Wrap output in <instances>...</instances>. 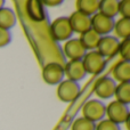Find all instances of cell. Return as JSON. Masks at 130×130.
I'll return each mask as SVG.
<instances>
[{
  "mask_svg": "<svg viewBox=\"0 0 130 130\" xmlns=\"http://www.w3.org/2000/svg\"><path fill=\"white\" fill-rule=\"evenodd\" d=\"M64 55L70 61H81L87 50L83 48L79 39H70L64 43Z\"/></svg>",
  "mask_w": 130,
  "mask_h": 130,
  "instance_id": "obj_10",
  "label": "cell"
},
{
  "mask_svg": "<svg viewBox=\"0 0 130 130\" xmlns=\"http://www.w3.org/2000/svg\"><path fill=\"white\" fill-rule=\"evenodd\" d=\"M16 24V15L10 8L2 7L0 9V27L9 30Z\"/></svg>",
  "mask_w": 130,
  "mask_h": 130,
  "instance_id": "obj_17",
  "label": "cell"
},
{
  "mask_svg": "<svg viewBox=\"0 0 130 130\" xmlns=\"http://www.w3.org/2000/svg\"><path fill=\"white\" fill-rule=\"evenodd\" d=\"M95 127H96V123L89 121L83 117H80L73 121L71 130H95Z\"/></svg>",
  "mask_w": 130,
  "mask_h": 130,
  "instance_id": "obj_21",
  "label": "cell"
},
{
  "mask_svg": "<svg viewBox=\"0 0 130 130\" xmlns=\"http://www.w3.org/2000/svg\"><path fill=\"white\" fill-rule=\"evenodd\" d=\"M49 32L52 38L57 42L70 40L73 34V31L70 25L69 17L61 16V17H57L56 20H54L50 24Z\"/></svg>",
  "mask_w": 130,
  "mask_h": 130,
  "instance_id": "obj_1",
  "label": "cell"
},
{
  "mask_svg": "<svg viewBox=\"0 0 130 130\" xmlns=\"http://www.w3.org/2000/svg\"><path fill=\"white\" fill-rule=\"evenodd\" d=\"M113 31L115 32L118 38L129 39L130 38V18L128 17H121L114 23V29ZM115 37V38H117Z\"/></svg>",
  "mask_w": 130,
  "mask_h": 130,
  "instance_id": "obj_18",
  "label": "cell"
},
{
  "mask_svg": "<svg viewBox=\"0 0 130 130\" xmlns=\"http://www.w3.org/2000/svg\"><path fill=\"white\" fill-rule=\"evenodd\" d=\"M119 39L115 38L113 36H104L101 37L97 45V52L104 57H113L118 54V49H119Z\"/></svg>",
  "mask_w": 130,
  "mask_h": 130,
  "instance_id": "obj_9",
  "label": "cell"
},
{
  "mask_svg": "<svg viewBox=\"0 0 130 130\" xmlns=\"http://www.w3.org/2000/svg\"><path fill=\"white\" fill-rule=\"evenodd\" d=\"M117 83L110 76H103L96 80L94 85V92L101 99H108L114 96Z\"/></svg>",
  "mask_w": 130,
  "mask_h": 130,
  "instance_id": "obj_8",
  "label": "cell"
},
{
  "mask_svg": "<svg viewBox=\"0 0 130 130\" xmlns=\"http://www.w3.org/2000/svg\"><path fill=\"white\" fill-rule=\"evenodd\" d=\"M41 4L45 5V6H48V7H57L63 4V1H62V0H47V1H42Z\"/></svg>",
  "mask_w": 130,
  "mask_h": 130,
  "instance_id": "obj_26",
  "label": "cell"
},
{
  "mask_svg": "<svg viewBox=\"0 0 130 130\" xmlns=\"http://www.w3.org/2000/svg\"><path fill=\"white\" fill-rule=\"evenodd\" d=\"M118 54L121 56L122 61H128V62L130 61V38L123 39V40L119 43Z\"/></svg>",
  "mask_w": 130,
  "mask_h": 130,
  "instance_id": "obj_22",
  "label": "cell"
},
{
  "mask_svg": "<svg viewBox=\"0 0 130 130\" xmlns=\"http://www.w3.org/2000/svg\"><path fill=\"white\" fill-rule=\"evenodd\" d=\"M99 39H101V36L97 34L94 30L90 29L80 34L79 41L81 42V45L83 46L86 50H95L97 48Z\"/></svg>",
  "mask_w": 130,
  "mask_h": 130,
  "instance_id": "obj_14",
  "label": "cell"
},
{
  "mask_svg": "<svg viewBox=\"0 0 130 130\" xmlns=\"http://www.w3.org/2000/svg\"><path fill=\"white\" fill-rule=\"evenodd\" d=\"M11 41V33L9 30H5L0 27V48L9 45Z\"/></svg>",
  "mask_w": 130,
  "mask_h": 130,
  "instance_id": "obj_24",
  "label": "cell"
},
{
  "mask_svg": "<svg viewBox=\"0 0 130 130\" xmlns=\"http://www.w3.org/2000/svg\"><path fill=\"white\" fill-rule=\"evenodd\" d=\"M27 15L34 21H42L45 18V10L41 1H30L26 6Z\"/></svg>",
  "mask_w": 130,
  "mask_h": 130,
  "instance_id": "obj_20",
  "label": "cell"
},
{
  "mask_svg": "<svg viewBox=\"0 0 130 130\" xmlns=\"http://www.w3.org/2000/svg\"><path fill=\"white\" fill-rule=\"evenodd\" d=\"M105 108L106 105L99 99H89L85 103V105L82 106V117L86 118L89 121L96 122L101 121L105 117Z\"/></svg>",
  "mask_w": 130,
  "mask_h": 130,
  "instance_id": "obj_3",
  "label": "cell"
},
{
  "mask_svg": "<svg viewBox=\"0 0 130 130\" xmlns=\"http://www.w3.org/2000/svg\"><path fill=\"white\" fill-rule=\"evenodd\" d=\"M114 18H110L101 13H96L90 17V26L97 34L101 37L110 36V33L114 29Z\"/></svg>",
  "mask_w": 130,
  "mask_h": 130,
  "instance_id": "obj_5",
  "label": "cell"
},
{
  "mask_svg": "<svg viewBox=\"0 0 130 130\" xmlns=\"http://www.w3.org/2000/svg\"><path fill=\"white\" fill-rule=\"evenodd\" d=\"M115 101L120 102V103L124 104V105H129L130 103V82H121L117 85L114 91Z\"/></svg>",
  "mask_w": 130,
  "mask_h": 130,
  "instance_id": "obj_19",
  "label": "cell"
},
{
  "mask_svg": "<svg viewBox=\"0 0 130 130\" xmlns=\"http://www.w3.org/2000/svg\"><path fill=\"white\" fill-rule=\"evenodd\" d=\"M80 86L78 82H74L71 80H63L58 83L57 87V97L64 103H71L75 101L76 97L80 95Z\"/></svg>",
  "mask_w": 130,
  "mask_h": 130,
  "instance_id": "obj_6",
  "label": "cell"
},
{
  "mask_svg": "<svg viewBox=\"0 0 130 130\" xmlns=\"http://www.w3.org/2000/svg\"><path fill=\"white\" fill-rule=\"evenodd\" d=\"M69 22L71 25V29L73 33H83V32L88 31L91 29L90 26V17L87 15L79 13V11H74L71 14L69 17Z\"/></svg>",
  "mask_w": 130,
  "mask_h": 130,
  "instance_id": "obj_11",
  "label": "cell"
},
{
  "mask_svg": "<svg viewBox=\"0 0 130 130\" xmlns=\"http://www.w3.org/2000/svg\"><path fill=\"white\" fill-rule=\"evenodd\" d=\"M81 62L85 67L86 73L94 74V75L102 73L106 65V59L97 50H90L86 53Z\"/></svg>",
  "mask_w": 130,
  "mask_h": 130,
  "instance_id": "obj_2",
  "label": "cell"
},
{
  "mask_svg": "<svg viewBox=\"0 0 130 130\" xmlns=\"http://www.w3.org/2000/svg\"><path fill=\"white\" fill-rule=\"evenodd\" d=\"M4 6H5V1L4 0H0V9H1Z\"/></svg>",
  "mask_w": 130,
  "mask_h": 130,
  "instance_id": "obj_27",
  "label": "cell"
},
{
  "mask_svg": "<svg viewBox=\"0 0 130 130\" xmlns=\"http://www.w3.org/2000/svg\"><path fill=\"white\" fill-rule=\"evenodd\" d=\"M119 14H121V17L130 18V1L129 0L119 1Z\"/></svg>",
  "mask_w": 130,
  "mask_h": 130,
  "instance_id": "obj_25",
  "label": "cell"
},
{
  "mask_svg": "<svg viewBox=\"0 0 130 130\" xmlns=\"http://www.w3.org/2000/svg\"><path fill=\"white\" fill-rule=\"evenodd\" d=\"M105 115L107 117V120L114 122L117 124L126 123V121L129 118V107L128 105L120 103V102L113 101L108 105H106Z\"/></svg>",
  "mask_w": 130,
  "mask_h": 130,
  "instance_id": "obj_4",
  "label": "cell"
},
{
  "mask_svg": "<svg viewBox=\"0 0 130 130\" xmlns=\"http://www.w3.org/2000/svg\"><path fill=\"white\" fill-rule=\"evenodd\" d=\"M95 130H121L119 124L110 121L107 119H103L98 121V123L95 127Z\"/></svg>",
  "mask_w": 130,
  "mask_h": 130,
  "instance_id": "obj_23",
  "label": "cell"
},
{
  "mask_svg": "<svg viewBox=\"0 0 130 130\" xmlns=\"http://www.w3.org/2000/svg\"><path fill=\"white\" fill-rule=\"evenodd\" d=\"M98 13L110 18H114L119 14V1L117 0H103L99 1Z\"/></svg>",
  "mask_w": 130,
  "mask_h": 130,
  "instance_id": "obj_16",
  "label": "cell"
},
{
  "mask_svg": "<svg viewBox=\"0 0 130 130\" xmlns=\"http://www.w3.org/2000/svg\"><path fill=\"white\" fill-rule=\"evenodd\" d=\"M86 74L87 73L81 61H69L64 66V75H66L67 80L78 82L85 79Z\"/></svg>",
  "mask_w": 130,
  "mask_h": 130,
  "instance_id": "obj_12",
  "label": "cell"
},
{
  "mask_svg": "<svg viewBox=\"0 0 130 130\" xmlns=\"http://www.w3.org/2000/svg\"><path fill=\"white\" fill-rule=\"evenodd\" d=\"M113 80L121 82H130V62L119 61L112 69Z\"/></svg>",
  "mask_w": 130,
  "mask_h": 130,
  "instance_id": "obj_13",
  "label": "cell"
},
{
  "mask_svg": "<svg viewBox=\"0 0 130 130\" xmlns=\"http://www.w3.org/2000/svg\"><path fill=\"white\" fill-rule=\"evenodd\" d=\"M76 11L91 17L96 13H98L99 1L98 0H78L75 2Z\"/></svg>",
  "mask_w": 130,
  "mask_h": 130,
  "instance_id": "obj_15",
  "label": "cell"
},
{
  "mask_svg": "<svg viewBox=\"0 0 130 130\" xmlns=\"http://www.w3.org/2000/svg\"><path fill=\"white\" fill-rule=\"evenodd\" d=\"M64 66L57 62H52L42 69V79L48 85H58L64 80Z\"/></svg>",
  "mask_w": 130,
  "mask_h": 130,
  "instance_id": "obj_7",
  "label": "cell"
}]
</instances>
